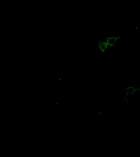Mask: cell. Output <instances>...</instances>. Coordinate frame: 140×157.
I'll return each instance as SVG.
<instances>
[{
    "label": "cell",
    "mask_w": 140,
    "mask_h": 157,
    "mask_svg": "<svg viewBox=\"0 0 140 157\" xmlns=\"http://www.w3.org/2000/svg\"><path fill=\"white\" fill-rule=\"evenodd\" d=\"M117 39L114 37H110L108 38L107 39V43L108 45L110 46H113L116 43Z\"/></svg>",
    "instance_id": "6da1fadb"
}]
</instances>
